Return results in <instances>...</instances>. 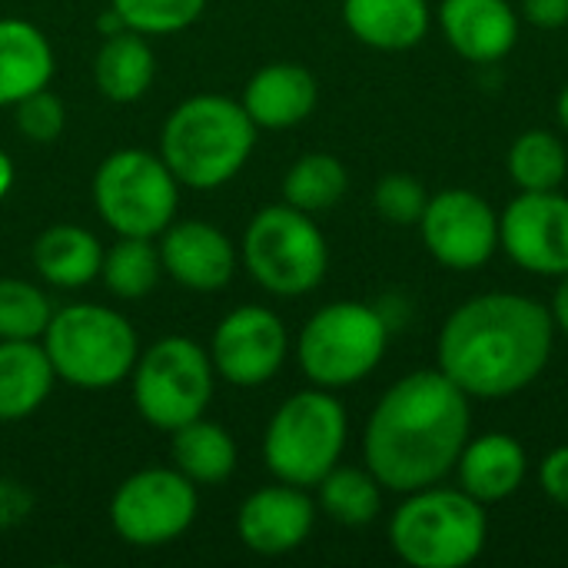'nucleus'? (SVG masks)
<instances>
[{
    "instance_id": "f257e3e1",
    "label": "nucleus",
    "mask_w": 568,
    "mask_h": 568,
    "mask_svg": "<svg viewBox=\"0 0 568 568\" xmlns=\"http://www.w3.org/2000/svg\"><path fill=\"white\" fill-rule=\"evenodd\" d=\"M473 429L469 396L436 366L396 379L376 403L366 433V469L389 493H416L443 483Z\"/></svg>"
},
{
    "instance_id": "f03ea898",
    "label": "nucleus",
    "mask_w": 568,
    "mask_h": 568,
    "mask_svg": "<svg viewBox=\"0 0 568 568\" xmlns=\"http://www.w3.org/2000/svg\"><path fill=\"white\" fill-rule=\"evenodd\" d=\"M556 323L546 303L523 293H479L439 329V369L469 399H506L529 389L549 366Z\"/></svg>"
},
{
    "instance_id": "7ed1b4c3",
    "label": "nucleus",
    "mask_w": 568,
    "mask_h": 568,
    "mask_svg": "<svg viewBox=\"0 0 568 568\" xmlns=\"http://www.w3.org/2000/svg\"><path fill=\"white\" fill-rule=\"evenodd\" d=\"M256 146V123L240 100L223 93H196L173 106L160 133V156L190 190H216L230 183Z\"/></svg>"
},
{
    "instance_id": "20e7f679",
    "label": "nucleus",
    "mask_w": 568,
    "mask_h": 568,
    "mask_svg": "<svg viewBox=\"0 0 568 568\" xmlns=\"http://www.w3.org/2000/svg\"><path fill=\"white\" fill-rule=\"evenodd\" d=\"M393 552L413 568L473 566L489 542V516L466 489L426 486L406 493L389 519Z\"/></svg>"
},
{
    "instance_id": "39448f33",
    "label": "nucleus",
    "mask_w": 568,
    "mask_h": 568,
    "mask_svg": "<svg viewBox=\"0 0 568 568\" xmlns=\"http://www.w3.org/2000/svg\"><path fill=\"white\" fill-rule=\"evenodd\" d=\"M43 349L57 379L77 389H110L123 383L140 356L130 320L97 303L53 310L43 329Z\"/></svg>"
},
{
    "instance_id": "423d86ee",
    "label": "nucleus",
    "mask_w": 568,
    "mask_h": 568,
    "mask_svg": "<svg viewBox=\"0 0 568 568\" xmlns=\"http://www.w3.org/2000/svg\"><path fill=\"white\" fill-rule=\"evenodd\" d=\"M349 419L333 389L313 386L293 393L270 419L263 436V459L280 483L313 489L346 449Z\"/></svg>"
},
{
    "instance_id": "0eeeda50",
    "label": "nucleus",
    "mask_w": 568,
    "mask_h": 568,
    "mask_svg": "<svg viewBox=\"0 0 568 568\" xmlns=\"http://www.w3.org/2000/svg\"><path fill=\"white\" fill-rule=\"evenodd\" d=\"M386 346H389L386 316L376 306L339 300L316 310L306 320L296 339V359L313 386L336 393L366 379L383 363Z\"/></svg>"
},
{
    "instance_id": "6e6552de",
    "label": "nucleus",
    "mask_w": 568,
    "mask_h": 568,
    "mask_svg": "<svg viewBox=\"0 0 568 568\" xmlns=\"http://www.w3.org/2000/svg\"><path fill=\"white\" fill-rule=\"evenodd\" d=\"M243 263L273 296L313 293L329 270V246L310 213L273 203L263 206L243 233Z\"/></svg>"
},
{
    "instance_id": "1a4fd4ad",
    "label": "nucleus",
    "mask_w": 568,
    "mask_h": 568,
    "mask_svg": "<svg viewBox=\"0 0 568 568\" xmlns=\"http://www.w3.org/2000/svg\"><path fill=\"white\" fill-rule=\"evenodd\" d=\"M180 203V180L150 150H116L93 173V206L120 236H160Z\"/></svg>"
},
{
    "instance_id": "9d476101",
    "label": "nucleus",
    "mask_w": 568,
    "mask_h": 568,
    "mask_svg": "<svg viewBox=\"0 0 568 568\" xmlns=\"http://www.w3.org/2000/svg\"><path fill=\"white\" fill-rule=\"evenodd\" d=\"M213 359L186 336H163L133 366V406L163 433L200 419L213 399Z\"/></svg>"
},
{
    "instance_id": "9b49d317",
    "label": "nucleus",
    "mask_w": 568,
    "mask_h": 568,
    "mask_svg": "<svg viewBox=\"0 0 568 568\" xmlns=\"http://www.w3.org/2000/svg\"><path fill=\"white\" fill-rule=\"evenodd\" d=\"M200 509L193 483L180 469H140L126 476L110 499V523L116 536L140 549H156L180 539Z\"/></svg>"
},
{
    "instance_id": "f8f14e48",
    "label": "nucleus",
    "mask_w": 568,
    "mask_h": 568,
    "mask_svg": "<svg viewBox=\"0 0 568 568\" xmlns=\"http://www.w3.org/2000/svg\"><path fill=\"white\" fill-rule=\"evenodd\" d=\"M419 233L436 263L449 270H479L499 250V213L476 190L449 186L429 193Z\"/></svg>"
},
{
    "instance_id": "ddd939ff",
    "label": "nucleus",
    "mask_w": 568,
    "mask_h": 568,
    "mask_svg": "<svg viewBox=\"0 0 568 568\" xmlns=\"http://www.w3.org/2000/svg\"><path fill=\"white\" fill-rule=\"evenodd\" d=\"M499 250L526 273H568V196L559 190H519L499 213Z\"/></svg>"
},
{
    "instance_id": "4468645a",
    "label": "nucleus",
    "mask_w": 568,
    "mask_h": 568,
    "mask_svg": "<svg viewBox=\"0 0 568 568\" xmlns=\"http://www.w3.org/2000/svg\"><path fill=\"white\" fill-rule=\"evenodd\" d=\"M290 353V333L283 320L266 306H240L226 313L213 333L210 359L213 369L243 389L270 383Z\"/></svg>"
},
{
    "instance_id": "2eb2a0df",
    "label": "nucleus",
    "mask_w": 568,
    "mask_h": 568,
    "mask_svg": "<svg viewBox=\"0 0 568 568\" xmlns=\"http://www.w3.org/2000/svg\"><path fill=\"white\" fill-rule=\"evenodd\" d=\"M316 523V503L306 489L276 483L246 496L236 516L240 542L256 556H286L300 549Z\"/></svg>"
},
{
    "instance_id": "dca6fc26",
    "label": "nucleus",
    "mask_w": 568,
    "mask_h": 568,
    "mask_svg": "<svg viewBox=\"0 0 568 568\" xmlns=\"http://www.w3.org/2000/svg\"><path fill=\"white\" fill-rule=\"evenodd\" d=\"M156 250L163 273L193 293H216L236 273V246L206 220H173Z\"/></svg>"
},
{
    "instance_id": "f3484780",
    "label": "nucleus",
    "mask_w": 568,
    "mask_h": 568,
    "mask_svg": "<svg viewBox=\"0 0 568 568\" xmlns=\"http://www.w3.org/2000/svg\"><path fill=\"white\" fill-rule=\"evenodd\" d=\"M439 27L469 63H499L519 43V13L509 0H443Z\"/></svg>"
},
{
    "instance_id": "a211bd4d",
    "label": "nucleus",
    "mask_w": 568,
    "mask_h": 568,
    "mask_svg": "<svg viewBox=\"0 0 568 568\" xmlns=\"http://www.w3.org/2000/svg\"><path fill=\"white\" fill-rule=\"evenodd\" d=\"M316 77L300 63L276 60L250 77L240 103L256 123V130H290L316 110Z\"/></svg>"
},
{
    "instance_id": "6ab92c4d",
    "label": "nucleus",
    "mask_w": 568,
    "mask_h": 568,
    "mask_svg": "<svg viewBox=\"0 0 568 568\" xmlns=\"http://www.w3.org/2000/svg\"><path fill=\"white\" fill-rule=\"evenodd\" d=\"M456 473L459 489H466L483 506H496L519 493L529 473V456L509 433H483L466 443Z\"/></svg>"
},
{
    "instance_id": "aec40b11",
    "label": "nucleus",
    "mask_w": 568,
    "mask_h": 568,
    "mask_svg": "<svg viewBox=\"0 0 568 568\" xmlns=\"http://www.w3.org/2000/svg\"><path fill=\"white\" fill-rule=\"evenodd\" d=\"M343 20L359 43L399 53L426 40L433 10L426 0H343Z\"/></svg>"
},
{
    "instance_id": "412c9836",
    "label": "nucleus",
    "mask_w": 568,
    "mask_h": 568,
    "mask_svg": "<svg viewBox=\"0 0 568 568\" xmlns=\"http://www.w3.org/2000/svg\"><path fill=\"white\" fill-rule=\"evenodd\" d=\"M53 47L27 20L0 17V106L43 90L53 77Z\"/></svg>"
},
{
    "instance_id": "4be33fe9",
    "label": "nucleus",
    "mask_w": 568,
    "mask_h": 568,
    "mask_svg": "<svg viewBox=\"0 0 568 568\" xmlns=\"http://www.w3.org/2000/svg\"><path fill=\"white\" fill-rule=\"evenodd\" d=\"M33 270L57 290H80L100 276L103 246L100 240L73 223H53L33 240Z\"/></svg>"
},
{
    "instance_id": "5701e85b",
    "label": "nucleus",
    "mask_w": 568,
    "mask_h": 568,
    "mask_svg": "<svg viewBox=\"0 0 568 568\" xmlns=\"http://www.w3.org/2000/svg\"><path fill=\"white\" fill-rule=\"evenodd\" d=\"M53 366L37 339H0V423H20L33 416L50 389Z\"/></svg>"
},
{
    "instance_id": "b1692460",
    "label": "nucleus",
    "mask_w": 568,
    "mask_h": 568,
    "mask_svg": "<svg viewBox=\"0 0 568 568\" xmlns=\"http://www.w3.org/2000/svg\"><path fill=\"white\" fill-rule=\"evenodd\" d=\"M153 77H156V57L143 40V33L126 27L113 37H103L93 57V80L106 100L133 103L153 87Z\"/></svg>"
},
{
    "instance_id": "393cba45",
    "label": "nucleus",
    "mask_w": 568,
    "mask_h": 568,
    "mask_svg": "<svg viewBox=\"0 0 568 568\" xmlns=\"http://www.w3.org/2000/svg\"><path fill=\"white\" fill-rule=\"evenodd\" d=\"M173 463L193 486H220L236 469V443L220 423L203 416L173 429Z\"/></svg>"
},
{
    "instance_id": "a878e982",
    "label": "nucleus",
    "mask_w": 568,
    "mask_h": 568,
    "mask_svg": "<svg viewBox=\"0 0 568 568\" xmlns=\"http://www.w3.org/2000/svg\"><path fill=\"white\" fill-rule=\"evenodd\" d=\"M316 489H320V509L339 526L359 529L376 523V516L383 513V483L369 469L333 466L316 483Z\"/></svg>"
},
{
    "instance_id": "bb28decb",
    "label": "nucleus",
    "mask_w": 568,
    "mask_h": 568,
    "mask_svg": "<svg viewBox=\"0 0 568 568\" xmlns=\"http://www.w3.org/2000/svg\"><path fill=\"white\" fill-rule=\"evenodd\" d=\"M349 190V173L333 153H306L283 176V203L303 213L333 210Z\"/></svg>"
},
{
    "instance_id": "cd10ccee",
    "label": "nucleus",
    "mask_w": 568,
    "mask_h": 568,
    "mask_svg": "<svg viewBox=\"0 0 568 568\" xmlns=\"http://www.w3.org/2000/svg\"><path fill=\"white\" fill-rule=\"evenodd\" d=\"M506 170L519 190H559L568 173L566 143L549 130H526L513 140Z\"/></svg>"
},
{
    "instance_id": "c85d7f7f",
    "label": "nucleus",
    "mask_w": 568,
    "mask_h": 568,
    "mask_svg": "<svg viewBox=\"0 0 568 568\" xmlns=\"http://www.w3.org/2000/svg\"><path fill=\"white\" fill-rule=\"evenodd\" d=\"M160 250L146 236H120L100 266V280L116 300H143L160 283Z\"/></svg>"
},
{
    "instance_id": "c756f323",
    "label": "nucleus",
    "mask_w": 568,
    "mask_h": 568,
    "mask_svg": "<svg viewBox=\"0 0 568 568\" xmlns=\"http://www.w3.org/2000/svg\"><path fill=\"white\" fill-rule=\"evenodd\" d=\"M50 320L53 303L40 286L13 276L0 280V339H43Z\"/></svg>"
},
{
    "instance_id": "7c9ffc66",
    "label": "nucleus",
    "mask_w": 568,
    "mask_h": 568,
    "mask_svg": "<svg viewBox=\"0 0 568 568\" xmlns=\"http://www.w3.org/2000/svg\"><path fill=\"white\" fill-rule=\"evenodd\" d=\"M110 7L136 33H176L200 20L206 0H110Z\"/></svg>"
},
{
    "instance_id": "2f4dec72",
    "label": "nucleus",
    "mask_w": 568,
    "mask_h": 568,
    "mask_svg": "<svg viewBox=\"0 0 568 568\" xmlns=\"http://www.w3.org/2000/svg\"><path fill=\"white\" fill-rule=\"evenodd\" d=\"M426 203H429L426 186L419 180L406 176V173H389L373 190L376 213L393 226H419V220L426 213Z\"/></svg>"
},
{
    "instance_id": "473e14b6",
    "label": "nucleus",
    "mask_w": 568,
    "mask_h": 568,
    "mask_svg": "<svg viewBox=\"0 0 568 568\" xmlns=\"http://www.w3.org/2000/svg\"><path fill=\"white\" fill-rule=\"evenodd\" d=\"M13 106H17L13 123H17L20 136H27L30 143H53L63 133L67 110H63L60 97L50 93L47 87L37 90V93H30V97H23Z\"/></svg>"
},
{
    "instance_id": "72a5a7b5",
    "label": "nucleus",
    "mask_w": 568,
    "mask_h": 568,
    "mask_svg": "<svg viewBox=\"0 0 568 568\" xmlns=\"http://www.w3.org/2000/svg\"><path fill=\"white\" fill-rule=\"evenodd\" d=\"M539 486L556 506L568 509V446H556L539 463Z\"/></svg>"
},
{
    "instance_id": "f704fd0d",
    "label": "nucleus",
    "mask_w": 568,
    "mask_h": 568,
    "mask_svg": "<svg viewBox=\"0 0 568 568\" xmlns=\"http://www.w3.org/2000/svg\"><path fill=\"white\" fill-rule=\"evenodd\" d=\"M33 509V499L27 493V486L13 483V479H0V529L20 526Z\"/></svg>"
},
{
    "instance_id": "c9c22d12",
    "label": "nucleus",
    "mask_w": 568,
    "mask_h": 568,
    "mask_svg": "<svg viewBox=\"0 0 568 568\" xmlns=\"http://www.w3.org/2000/svg\"><path fill=\"white\" fill-rule=\"evenodd\" d=\"M523 17L539 30H559L568 23V0H523Z\"/></svg>"
},
{
    "instance_id": "e433bc0d",
    "label": "nucleus",
    "mask_w": 568,
    "mask_h": 568,
    "mask_svg": "<svg viewBox=\"0 0 568 568\" xmlns=\"http://www.w3.org/2000/svg\"><path fill=\"white\" fill-rule=\"evenodd\" d=\"M549 313H552L556 333H566L568 336V273L566 276H559V286H556V293H552Z\"/></svg>"
},
{
    "instance_id": "4c0bfd02",
    "label": "nucleus",
    "mask_w": 568,
    "mask_h": 568,
    "mask_svg": "<svg viewBox=\"0 0 568 568\" xmlns=\"http://www.w3.org/2000/svg\"><path fill=\"white\" fill-rule=\"evenodd\" d=\"M97 30L103 33V37H113V33H120V30H126V20L110 7L106 13H100V20H97Z\"/></svg>"
},
{
    "instance_id": "58836bf2",
    "label": "nucleus",
    "mask_w": 568,
    "mask_h": 568,
    "mask_svg": "<svg viewBox=\"0 0 568 568\" xmlns=\"http://www.w3.org/2000/svg\"><path fill=\"white\" fill-rule=\"evenodd\" d=\"M10 186H13V160L0 150V200L10 193Z\"/></svg>"
},
{
    "instance_id": "ea45409f",
    "label": "nucleus",
    "mask_w": 568,
    "mask_h": 568,
    "mask_svg": "<svg viewBox=\"0 0 568 568\" xmlns=\"http://www.w3.org/2000/svg\"><path fill=\"white\" fill-rule=\"evenodd\" d=\"M556 116H559V123H562V130L568 133V83L559 90V100H556Z\"/></svg>"
}]
</instances>
